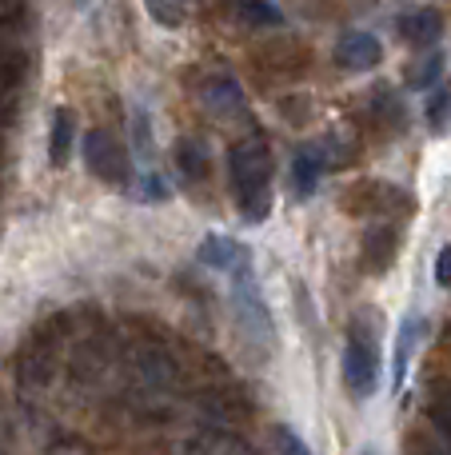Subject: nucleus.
Wrapping results in <instances>:
<instances>
[{"mask_svg":"<svg viewBox=\"0 0 451 455\" xmlns=\"http://www.w3.org/2000/svg\"><path fill=\"white\" fill-rule=\"evenodd\" d=\"M439 32H444V16L436 12V8H420V12L404 16L400 20V36L407 40V44H436Z\"/></svg>","mask_w":451,"mask_h":455,"instance_id":"0eeeda50","label":"nucleus"},{"mask_svg":"<svg viewBox=\"0 0 451 455\" xmlns=\"http://www.w3.org/2000/svg\"><path fill=\"white\" fill-rule=\"evenodd\" d=\"M232 296H236V320L256 344H272V315L260 299V288L252 280V259L232 267Z\"/></svg>","mask_w":451,"mask_h":455,"instance_id":"f03ea898","label":"nucleus"},{"mask_svg":"<svg viewBox=\"0 0 451 455\" xmlns=\"http://www.w3.org/2000/svg\"><path fill=\"white\" fill-rule=\"evenodd\" d=\"M428 128L431 132H447L451 128V84H444V80H439V88L428 100Z\"/></svg>","mask_w":451,"mask_h":455,"instance_id":"ddd939ff","label":"nucleus"},{"mask_svg":"<svg viewBox=\"0 0 451 455\" xmlns=\"http://www.w3.org/2000/svg\"><path fill=\"white\" fill-rule=\"evenodd\" d=\"M436 283L439 288H447L451 283V243L447 248H439V256H436Z\"/></svg>","mask_w":451,"mask_h":455,"instance_id":"412c9836","label":"nucleus"},{"mask_svg":"<svg viewBox=\"0 0 451 455\" xmlns=\"http://www.w3.org/2000/svg\"><path fill=\"white\" fill-rule=\"evenodd\" d=\"M272 160L264 140H244L232 148V188L248 220H264L272 204Z\"/></svg>","mask_w":451,"mask_h":455,"instance_id":"f257e3e1","label":"nucleus"},{"mask_svg":"<svg viewBox=\"0 0 451 455\" xmlns=\"http://www.w3.org/2000/svg\"><path fill=\"white\" fill-rule=\"evenodd\" d=\"M364 259L376 267V272H384V267L396 259V228L376 224L372 232H368V240H364Z\"/></svg>","mask_w":451,"mask_h":455,"instance_id":"1a4fd4ad","label":"nucleus"},{"mask_svg":"<svg viewBox=\"0 0 451 455\" xmlns=\"http://www.w3.org/2000/svg\"><path fill=\"white\" fill-rule=\"evenodd\" d=\"M415 455H451V448L436 435V440H415Z\"/></svg>","mask_w":451,"mask_h":455,"instance_id":"4be33fe9","label":"nucleus"},{"mask_svg":"<svg viewBox=\"0 0 451 455\" xmlns=\"http://www.w3.org/2000/svg\"><path fill=\"white\" fill-rule=\"evenodd\" d=\"M232 4H236L240 20L256 24V28H276V24L284 20V16H280V8L268 4V0H232Z\"/></svg>","mask_w":451,"mask_h":455,"instance_id":"f8f14e48","label":"nucleus"},{"mask_svg":"<svg viewBox=\"0 0 451 455\" xmlns=\"http://www.w3.org/2000/svg\"><path fill=\"white\" fill-rule=\"evenodd\" d=\"M248 259H252V251H248L244 243L228 240V235H208V240L200 243V264L220 267V272H232V267L248 264Z\"/></svg>","mask_w":451,"mask_h":455,"instance_id":"423d86ee","label":"nucleus"},{"mask_svg":"<svg viewBox=\"0 0 451 455\" xmlns=\"http://www.w3.org/2000/svg\"><path fill=\"white\" fill-rule=\"evenodd\" d=\"M276 451L280 455H312L308 443H304L300 435L292 432V427H276Z\"/></svg>","mask_w":451,"mask_h":455,"instance_id":"6ab92c4d","label":"nucleus"},{"mask_svg":"<svg viewBox=\"0 0 451 455\" xmlns=\"http://www.w3.org/2000/svg\"><path fill=\"white\" fill-rule=\"evenodd\" d=\"M439 72H444V52H431L428 60H423L420 68H415L412 84H415V88H431V84L439 80Z\"/></svg>","mask_w":451,"mask_h":455,"instance_id":"a211bd4d","label":"nucleus"},{"mask_svg":"<svg viewBox=\"0 0 451 455\" xmlns=\"http://www.w3.org/2000/svg\"><path fill=\"white\" fill-rule=\"evenodd\" d=\"M48 148H52V164H64V160H68V152L76 148V128H72V116H68V112H56V120H52V140H48Z\"/></svg>","mask_w":451,"mask_h":455,"instance_id":"9b49d317","label":"nucleus"},{"mask_svg":"<svg viewBox=\"0 0 451 455\" xmlns=\"http://www.w3.org/2000/svg\"><path fill=\"white\" fill-rule=\"evenodd\" d=\"M376 352H372V344H368V336L364 331H352V339H348V347H344V379H348V387H352V395L356 400H368L372 395V387H376Z\"/></svg>","mask_w":451,"mask_h":455,"instance_id":"7ed1b4c3","label":"nucleus"},{"mask_svg":"<svg viewBox=\"0 0 451 455\" xmlns=\"http://www.w3.org/2000/svg\"><path fill=\"white\" fill-rule=\"evenodd\" d=\"M380 56H384L380 40L368 36V32H352V36H344L340 48H336V64H340V68H348V72L376 68V64H380Z\"/></svg>","mask_w":451,"mask_h":455,"instance_id":"39448f33","label":"nucleus"},{"mask_svg":"<svg viewBox=\"0 0 451 455\" xmlns=\"http://www.w3.org/2000/svg\"><path fill=\"white\" fill-rule=\"evenodd\" d=\"M144 196H152V200L168 196V188H164V184H160V176H144Z\"/></svg>","mask_w":451,"mask_h":455,"instance_id":"5701e85b","label":"nucleus"},{"mask_svg":"<svg viewBox=\"0 0 451 455\" xmlns=\"http://www.w3.org/2000/svg\"><path fill=\"white\" fill-rule=\"evenodd\" d=\"M132 132H136V152H140V156H152V128H148V116H144V112H136Z\"/></svg>","mask_w":451,"mask_h":455,"instance_id":"aec40b11","label":"nucleus"},{"mask_svg":"<svg viewBox=\"0 0 451 455\" xmlns=\"http://www.w3.org/2000/svg\"><path fill=\"white\" fill-rule=\"evenodd\" d=\"M320 168H324V160H320V152H300L292 164V188L296 196H312L320 184Z\"/></svg>","mask_w":451,"mask_h":455,"instance_id":"9d476101","label":"nucleus"},{"mask_svg":"<svg viewBox=\"0 0 451 455\" xmlns=\"http://www.w3.org/2000/svg\"><path fill=\"white\" fill-rule=\"evenodd\" d=\"M72 4H76V8H88V4H92V0H72Z\"/></svg>","mask_w":451,"mask_h":455,"instance_id":"b1692460","label":"nucleus"},{"mask_svg":"<svg viewBox=\"0 0 451 455\" xmlns=\"http://www.w3.org/2000/svg\"><path fill=\"white\" fill-rule=\"evenodd\" d=\"M176 160H180L184 176H204L208 172V156H204V148H196V144H180Z\"/></svg>","mask_w":451,"mask_h":455,"instance_id":"dca6fc26","label":"nucleus"},{"mask_svg":"<svg viewBox=\"0 0 451 455\" xmlns=\"http://www.w3.org/2000/svg\"><path fill=\"white\" fill-rule=\"evenodd\" d=\"M208 104H216V108H236L240 88L232 84V80H212V84H208Z\"/></svg>","mask_w":451,"mask_h":455,"instance_id":"f3484780","label":"nucleus"},{"mask_svg":"<svg viewBox=\"0 0 451 455\" xmlns=\"http://www.w3.org/2000/svg\"><path fill=\"white\" fill-rule=\"evenodd\" d=\"M152 12V20L164 24V28H176V24H184V0H144Z\"/></svg>","mask_w":451,"mask_h":455,"instance_id":"2eb2a0df","label":"nucleus"},{"mask_svg":"<svg viewBox=\"0 0 451 455\" xmlns=\"http://www.w3.org/2000/svg\"><path fill=\"white\" fill-rule=\"evenodd\" d=\"M428 419H431L439 440L451 448V395H436V400L428 403Z\"/></svg>","mask_w":451,"mask_h":455,"instance_id":"4468645a","label":"nucleus"},{"mask_svg":"<svg viewBox=\"0 0 451 455\" xmlns=\"http://www.w3.org/2000/svg\"><path fill=\"white\" fill-rule=\"evenodd\" d=\"M420 331H423V320H420V315H407V320L400 323V336H396V360H392V387L404 384L407 363H412L415 344H420Z\"/></svg>","mask_w":451,"mask_h":455,"instance_id":"6e6552de","label":"nucleus"},{"mask_svg":"<svg viewBox=\"0 0 451 455\" xmlns=\"http://www.w3.org/2000/svg\"><path fill=\"white\" fill-rule=\"evenodd\" d=\"M84 160H88V168H92L100 180H124V176H128L124 152H120L116 144H112V136H104V132H88Z\"/></svg>","mask_w":451,"mask_h":455,"instance_id":"20e7f679","label":"nucleus"}]
</instances>
